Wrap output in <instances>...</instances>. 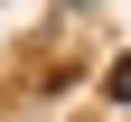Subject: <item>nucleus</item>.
I'll return each instance as SVG.
<instances>
[{
	"instance_id": "obj_2",
	"label": "nucleus",
	"mask_w": 131,
	"mask_h": 122,
	"mask_svg": "<svg viewBox=\"0 0 131 122\" xmlns=\"http://www.w3.org/2000/svg\"><path fill=\"white\" fill-rule=\"evenodd\" d=\"M75 10H84V0H75Z\"/></svg>"
},
{
	"instance_id": "obj_1",
	"label": "nucleus",
	"mask_w": 131,
	"mask_h": 122,
	"mask_svg": "<svg viewBox=\"0 0 131 122\" xmlns=\"http://www.w3.org/2000/svg\"><path fill=\"white\" fill-rule=\"evenodd\" d=\"M112 94H122V103H131V66H122V75H112Z\"/></svg>"
}]
</instances>
